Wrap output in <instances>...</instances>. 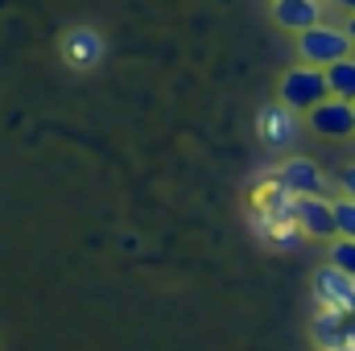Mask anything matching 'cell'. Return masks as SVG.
Segmentation results:
<instances>
[{"label": "cell", "instance_id": "1", "mask_svg": "<svg viewBox=\"0 0 355 351\" xmlns=\"http://www.w3.org/2000/svg\"><path fill=\"white\" fill-rule=\"evenodd\" d=\"M355 54V42L347 33V25H335V21H318L310 25L306 33H297V58L310 62V67H322L331 71L335 62L352 58Z\"/></svg>", "mask_w": 355, "mask_h": 351}, {"label": "cell", "instance_id": "2", "mask_svg": "<svg viewBox=\"0 0 355 351\" xmlns=\"http://www.w3.org/2000/svg\"><path fill=\"white\" fill-rule=\"evenodd\" d=\"M327 95H331L327 71H322V67H310V62H297V67H289V71L277 79V99L289 103V108L302 112V116H306L310 108H318Z\"/></svg>", "mask_w": 355, "mask_h": 351}, {"label": "cell", "instance_id": "3", "mask_svg": "<svg viewBox=\"0 0 355 351\" xmlns=\"http://www.w3.org/2000/svg\"><path fill=\"white\" fill-rule=\"evenodd\" d=\"M302 132H306L302 112H293V108L281 103V99H272V103H265V108L257 112V137H261V145L272 149V153H289V149L302 141Z\"/></svg>", "mask_w": 355, "mask_h": 351}, {"label": "cell", "instance_id": "4", "mask_svg": "<svg viewBox=\"0 0 355 351\" xmlns=\"http://www.w3.org/2000/svg\"><path fill=\"white\" fill-rule=\"evenodd\" d=\"M310 289H314L318 310H339V314L355 318V277L352 273H343L339 264L327 261L322 268H314Z\"/></svg>", "mask_w": 355, "mask_h": 351}, {"label": "cell", "instance_id": "5", "mask_svg": "<svg viewBox=\"0 0 355 351\" xmlns=\"http://www.w3.org/2000/svg\"><path fill=\"white\" fill-rule=\"evenodd\" d=\"M58 54H62V62H67L71 71L87 75V71H95V67L103 62L107 42H103V33H99L95 25H71V29L62 33V42H58Z\"/></svg>", "mask_w": 355, "mask_h": 351}, {"label": "cell", "instance_id": "6", "mask_svg": "<svg viewBox=\"0 0 355 351\" xmlns=\"http://www.w3.org/2000/svg\"><path fill=\"white\" fill-rule=\"evenodd\" d=\"M306 128L322 141H347V137H355V103L339 99V95H327L318 108L306 112Z\"/></svg>", "mask_w": 355, "mask_h": 351}, {"label": "cell", "instance_id": "7", "mask_svg": "<svg viewBox=\"0 0 355 351\" xmlns=\"http://www.w3.org/2000/svg\"><path fill=\"white\" fill-rule=\"evenodd\" d=\"M297 228L306 232V240H339V215H335V203L327 194H306L297 198V211H293Z\"/></svg>", "mask_w": 355, "mask_h": 351}, {"label": "cell", "instance_id": "8", "mask_svg": "<svg viewBox=\"0 0 355 351\" xmlns=\"http://www.w3.org/2000/svg\"><path fill=\"white\" fill-rule=\"evenodd\" d=\"M272 170H277V178H281L297 198H306V194H327V174H322V166L310 162V157H302V153L277 162Z\"/></svg>", "mask_w": 355, "mask_h": 351}, {"label": "cell", "instance_id": "9", "mask_svg": "<svg viewBox=\"0 0 355 351\" xmlns=\"http://www.w3.org/2000/svg\"><path fill=\"white\" fill-rule=\"evenodd\" d=\"M272 21L277 29L306 33L310 25L327 21V0H272Z\"/></svg>", "mask_w": 355, "mask_h": 351}, {"label": "cell", "instance_id": "10", "mask_svg": "<svg viewBox=\"0 0 355 351\" xmlns=\"http://www.w3.org/2000/svg\"><path fill=\"white\" fill-rule=\"evenodd\" d=\"M252 232L261 236V244L281 248V252H289V248H297L306 240V232L297 228V219H272V215H261V211H252Z\"/></svg>", "mask_w": 355, "mask_h": 351}, {"label": "cell", "instance_id": "11", "mask_svg": "<svg viewBox=\"0 0 355 351\" xmlns=\"http://www.w3.org/2000/svg\"><path fill=\"white\" fill-rule=\"evenodd\" d=\"M310 339H314L318 351L347 348V314H339V310H318L314 323H310Z\"/></svg>", "mask_w": 355, "mask_h": 351}, {"label": "cell", "instance_id": "12", "mask_svg": "<svg viewBox=\"0 0 355 351\" xmlns=\"http://www.w3.org/2000/svg\"><path fill=\"white\" fill-rule=\"evenodd\" d=\"M327 83H331V95L352 99L355 103V54L352 58H343V62H335V67L327 71Z\"/></svg>", "mask_w": 355, "mask_h": 351}, {"label": "cell", "instance_id": "13", "mask_svg": "<svg viewBox=\"0 0 355 351\" xmlns=\"http://www.w3.org/2000/svg\"><path fill=\"white\" fill-rule=\"evenodd\" d=\"M327 261L339 264L343 273H352V277H355V240H352V236H339V240H331V252H327Z\"/></svg>", "mask_w": 355, "mask_h": 351}, {"label": "cell", "instance_id": "14", "mask_svg": "<svg viewBox=\"0 0 355 351\" xmlns=\"http://www.w3.org/2000/svg\"><path fill=\"white\" fill-rule=\"evenodd\" d=\"M335 215H339V236H352L355 240V198L339 194L335 198Z\"/></svg>", "mask_w": 355, "mask_h": 351}, {"label": "cell", "instance_id": "15", "mask_svg": "<svg viewBox=\"0 0 355 351\" xmlns=\"http://www.w3.org/2000/svg\"><path fill=\"white\" fill-rule=\"evenodd\" d=\"M339 190H343L347 198H355V162H352V166H343V170H339Z\"/></svg>", "mask_w": 355, "mask_h": 351}, {"label": "cell", "instance_id": "16", "mask_svg": "<svg viewBox=\"0 0 355 351\" xmlns=\"http://www.w3.org/2000/svg\"><path fill=\"white\" fill-rule=\"evenodd\" d=\"M331 8H339V12H347V17H355V0H327Z\"/></svg>", "mask_w": 355, "mask_h": 351}, {"label": "cell", "instance_id": "17", "mask_svg": "<svg viewBox=\"0 0 355 351\" xmlns=\"http://www.w3.org/2000/svg\"><path fill=\"white\" fill-rule=\"evenodd\" d=\"M347 343L355 348V318H347Z\"/></svg>", "mask_w": 355, "mask_h": 351}, {"label": "cell", "instance_id": "18", "mask_svg": "<svg viewBox=\"0 0 355 351\" xmlns=\"http://www.w3.org/2000/svg\"><path fill=\"white\" fill-rule=\"evenodd\" d=\"M343 25H347V33H352V42H355V17H347Z\"/></svg>", "mask_w": 355, "mask_h": 351}, {"label": "cell", "instance_id": "19", "mask_svg": "<svg viewBox=\"0 0 355 351\" xmlns=\"http://www.w3.org/2000/svg\"><path fill=\"white\" fill-rule=\"evenodd\" d=\"M331 351H355V348H352V343H347V348H331Z\"/></svg>", "mask_w": 355, "mask_h": 351}]
</instances>
